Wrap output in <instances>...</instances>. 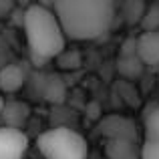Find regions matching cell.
<instances>
[{
	"label": "cell",
	"mask_w": 159,
	"mask_h": 159,
	"mask_svg": "<svg viewBox=\"0 0 159 159\" xmlns=\"http://www.w3.org/2000/svg\"><path fill=\"white\" fill-rule=\"evenodd\" d=\"M52 12L66 39L97 40L113 26L117 6L109 0H61L52 4Z\"/></svg>",
	"instance_id": "cell-1"
},
{
	"label": "cell",
	"mask_w": 159,
	"mask_h": 159,
	"mask_svg": "<svg viewBox=\"0 0 159 159\" xmlns=\"http://www.w3.org/2000/svg\"><path fill=\"white\" fill-rule=\"evenodd\" d=\"M22 30L34 66H43L66 51V36L52 12V4H30L24 8Z\"/></svg>",
	"instance_id": "cell-2"
},
{
	"label": "cell",
	"mask_w": 159,
	"mask_h": 159,
	"mask_svg": "<svg viewBox=\"0 0 159 159\" xmlns=\"http://www.w3.org/2000/svg\"><path fill=\"white\" fill-rule=\"evenodd\" d=\"M97 129L105 137L107 159H139L141 131L133 119L123 115H107L101 119Z\"/></svg>",
	"instance_id": "cell-3"
},
{
	"label": "cell",
	"mask_w": 159,
	"mask_h": 159,
	"mask_svg": "<svg viewBox=\"0 0 159 159\" xmlns=\"http://www.w3.org/2000/svg\"><path fill=\"white\" fill-rule=\"evenodd\" d=\"M40 155L44 159H87L89 145L87 139L66 125H58L40 133L36 139Z\"/></svg>",
	"instance_id": "cell-4"
},
{
	"label": "cell",
	"mask_w": 159,
	"mask_h": 159,
	"mask_svg": "<svg viewBox=\"0 0 159 159\" xmlns=\"http://www.w3.org/2000/svg\"><path fill=\"white\" fill-rule=\"evenodd\" d=\"M32 81H34V91L40 99L52 103V105H61L66 97V85L58 75L48 73V75H32Z\"/></svg>",
	"instance_id": "cell-5"
},
{
	"label": "cell",
	"mask_w": 159,
	"mask_h": 159,
	"mask_svg": "<svg viewBox=\"0 0 159 159\" xmlns=\"http://www.w3.org/2000/svg\"><path fill=\"white\" fill-rule=\"evenodd\" d=\"M28 137L24 131L0 127V159H24Z\"/></svg>",
	"instance_id": "cell-6"
},
{
	"label": "cell",
	"mask_w": 159,
	"mask_h": 159,
	"mask_svg": "<svg viewBox=\"0 0 159 159\" xmlns=\"http://www.w3.org/2000/svg\"><path fill=\"white\" fill-rule=\"evenodd\" d=\"M135 54L143 66L159 69V30L135 36Z\"/></svg>",
	"instance_id": "cell-7"
},
{
	"label": "cell",
	"mask_w": 159,
	"mask_h": 159,
	"mask_svg": "<svg viewBox=\"0 0 159 159\" xmlns=\"http://www.w3.org/2000/svg\"><path fill=\"white\" fill-rule=\"evenodd\" d=\"M0 121H2V127L22 131V127L28 121V107L22 101H4L2 111H0Z\"/></svg>",
	"instance_id": "cell-8"
},
{
	"label": "cell",
	"mask_w": 159,
	"mask_h": 159,
	"mask_svg": "<svg viewBox=\"0 0 159 159\" xmlns=\"http://www.w3.org/2000/svg\"><path fill=\"white\" fill-rule=\"evenodd\" d=\"M26 83V70L18 62H8L0 69V91L6 95H12L20 91Z\"/></svg>",
	"instance_id": "cell-9"
},
{
	"label": "cell",
	"mask_w": 159,
	"mask_h": 159,
	"mask_svg": "<svg viewBox=\"0 0 159 159\" xmlns=\"http://www.w3.org/2000/svg\"><path fill=\"white\" fill-rule=\"evenodd\" d=\"M141 141L159 145V105H153L143 115V135Z\"/></svg>",
	"instance_id": "cell-10"
},
{
	"label": "cell",
	"mask_w": 159,
	"mask_h": 159,
	"mask_svg": "<svg viewBox=\"0 0 159 159\" xmlns=\"http://www.w3.org/2000/svg\"><path fill=\"white\" fill-rule=\"evenodd\" d=\"M117 65H119L117 66L119 73L127 79H137L145 69V66L141 65V61L137 58V54L135 57H119V62H117Z\"/></svg>",
	"instance_id": "cell-11"
},
{
	"label": "cell",
	"mask_w": 159,
	"mask_h": 159,
	"mask_svg": "<svg viewBox=\"0 0 159 159\" xmlns=\"http://www.w3.org/2000/svg\"><path fill=\"white\" fill-rule=\"evenodd\" d=\"M147 8V4L141 0H133V2H125L123 4V20L127 24H141L143 12Z\"/></svg>",
	"instance_id": "cell-12"
},
{
	"label": "cell",
	"mask_w": 159,
	"mask_h": 159,
	"mask_svg": "<svg viewBox=\"0 0 159 159\" xmlns=\"http://www.w3.org/2000/svg\"><path fill=\"white\" fill-rule=\"evenodd\" d=\"M139 26L143 28V32H157L159 30V2H153L145 8Z\"/></svg>",
	"instance_id": "cell-13"
},
{
	"label": "cell",
	"mask_w": 159,
	"mask_h": 159,
	"mask_svg": "<svg viewBox=\"0 0 159 159\" xmlns=\"http://www.w3.org/2000/svg\"><path fill=\"white\" fill-rule=\"evenodd\" d=\"M81 61H83L81 52L79 51H69V48L57 57V62H58L61 69H79V66H81Z\"/></svg>",
	"instance_id": "cell-14"
},
{
	"label": "cell",
	"mask_w": 159,
	"mask_h": 159,
	"mask_svg": "<svg viewBox=\"0 0 159 159\" xmlns=\"http://www.w3.org/2000/svg\"><path fill=\"white\" fill-rule=\"evenodd\" d=\"M139 159H159V145L141 141V153Z\"/></svg>",
	"instance_id": "cell-15"
},
{
	"label": "cell",
	"mask_w": 159,
	"mask_h": 159,
	"mask_svg": "<svg viewBox=\"0 0 159 159\" xmlns=\"http://www.w3.org/2000/svg\"><path fill=\"white\" fill-rule=\"evenodd\" d=\"M119 57H135V39H127L121 44V54Z\"/></svg>",
	"instance_id": "cell-16"
},
{
	"label": "cell",
	"mask_w": 159,
	"mask_h": 159,
	"mask_svg": "<svg viewBox=\"0 0 159 159\" xmlns=\"http://www.w3.org/2000/svg\"><path fill=\"white\" fill-rule=\"evenodd\" d=\"M16 8L14 2H10V0H0V20L2 18H8V16L12 14V10Z\"/></svg>",
	"instance_id": "cell-17"
},
{
	"label": "cell",
	"mask_w": 159,
	"mask_h": 159,
	"mask_svg": "<svg viewBox=\"0 0 159 159\" xmlns=\"http://www.w3.org/2000/svg\"><path fill=\"white\" fill-rule=\"evenodd\" d=\"M2 103H4V99H2V97H0V111H2Z\"/></svg>",
	"instance_id": "cell-18"
},
{
	"label": "cell",
	"mask_w": 159,
	"mask_h": 159,
	"mask_svg": "<svg viewBox=\"0 0 159 159\" xmlns=\"http://www.w3.org/2000/svg\"><path fill=\"white\" fill-rule=\"evenodd\" d=\"M157 85H159V69H157Z\"/></svg>",
	"instance_id": "cell-19"
}]
</instances>
